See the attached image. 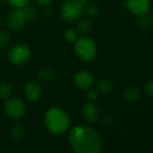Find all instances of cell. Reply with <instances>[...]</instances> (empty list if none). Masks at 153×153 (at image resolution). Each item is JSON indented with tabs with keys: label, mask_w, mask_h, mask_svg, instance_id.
Wrapping results in <instances>:
<instances>
[{
	"label": "cell",
	"mask_w": 153,
	"mask_h": 153,
	"mask_svg": "<svg viewBox=\"0 0 153 153\" xmlns=\"http://www.w3.org/2000/svg\"><path fill=\"white\" fill-rule=\"evenodd\" d=\"M123 97L126 100L130 102H135L139 100L141 97V91L138 86H130L126 88V89L123 92Z\"/></svg>",
	"instance_id": "obj_12"
},
{
	"label": "cell",
	"mask_w": 153,
	"mask_h": 153,
	"mask_svg": "<svg viewBox=\"0 0 153 153\" xmlns=\"http://www.w3.org/2000/svg\"><path fill=\"white\" fill-rule=\"evenodd\" d=\"M5 111L7 116L11 119H20L25 115V103L18 97L7 98L5 103Z\"/></svg>",
	"instance_id": "obj_6"
},
{
	"label": "cell",
	"mask_w": 153,
	"mask_h": 153,
	"mask_svg": "<svg viewBox=\"0 0 153 153\" xmlns=\"http://www.w3.org/2000/svg\"><path fill=\"white\" fill-rule=\"evenodd\" d=\"M78 32L76 30H74L73 28H69L68 30L65 31L64 33V38L68 42H75L76 40H78Z\"/></svg>",
	"instance_id": "obj_19"
},
{
	"label": "cell",
	"mask_w": 153,
	"mask_h": 153,
	"mask_svg": "<svg viewBox=\"0 0 153 153\" xmlns=\"http://www.w3.org/2000/svg\"><path fill=\"white\" fill-rule=\"evenodd\" d=\"M81 113L85 120L88 123H95L96 121H97L100 114L98 107L92 102L85 103L82 106Z\"/></svg>",
	"instance_id": "obj_11"
},
{
	"label": "cell",
	"mask_w": 153,
	"mask_h": 153,
	"mask_svg": "<svg viewBox=\"0 0 153 153\" xmlns=\"http://www.w3.org/2000/svg\"><path fill=\"white\" fill-rule=\"evenodd\" d=\"M8 60L16 66L25 64L31 57V49L25 43H17L8 51Z\"/></svg>",
	"instance_id": "obj_5"
},
{
	"label": "cell",
	"mask_w": 153,
	"mask_h": 153,
	"mask_svg": "<svg viewBox=\"0 0 153 153\" xmlns=\"http://www.w3.org/2000/svg\"><path fill=\"white\" fill-rule=\"evenodd\" d=\"M24 93L28 101L35 103L41 98L42 90L40 83H38L37 81H29L25 87Z\"/></svg>",
	"instance_id": "obj_9"
},
{
	"label": "cell",
	"mask_w": 153,
	"mask_h": 153,
	"mask_svg": "<svg viewBox=\"0 0 153 153\" xmlns=\"http://www.w3.org/2000/svg\"><path fill=\"white\" fill-rule=\"evenodd\" d=\"M74 83L80 89L88 90L95 84V76L88 70H80L75 75Z\"/></svg>",
	"instance_id": "obj_8"
},
{
	"label": "cell",
	"mask_w": 153,
	"mask_h": 153,
	"mask_svg": "<svg viewBox=\"0 0 153 153\" xmlns=\"http://www.w3.org/2000/svg\"><path fill=\"white\" fill-rule=\"evenodd\" d=\"M44 123L51 133L61 135L68 129L70 121L68 114L64 110L53 107L46 112Z\"/></svg>",
	"instance_id": "obj_2"
},
{
	"label": "cell",
	"mask_w": 153,
	"mask_h": 153,
	"mask_svg": "<svg viewBox=\"0 0 153 153\" xmlns=\"http://www.w3.org/2000/svg\"><path fill=\"white\" fill-rule=\"evenodd\" d=\"M79 1L81 2L84 6H86V5L88 4V0H79Z\"/></svg>",
	"instance_id": "obj_28"
},
{
	"label": "cell",
	"mask_w": 153,
	"mask_h": 153,
	"mask_svg": "<svg viewBox=\"0 0 153 153\" xmlns=\"http://www.w3.org/2000/svg\"><path fill=\"white\" fill-rule=\"evenodd\" d=\"M127 7L134 15H144L149 10L150 0H127Z\"/></svg>",
	"instance_id": "obj_10"
},
{
	"label": "cell",
	"mask_w": 153,
	"mask_h": 153,
	"mask_svg": "<svg viewBox=\"0 0 153 153\" xmlns=\"http://www.w3.org/2000/svg\"><path fill=\"white\" fill-rule=\"evenodd\" d=\"M26 21L23 8H15L7 16V25L10 30L18 31L25 25Z\"/></svg>",
	"instance_id": "obj_7"
},
{
	"label": "cell",
	"mask_w": 153,
	"mask_h": 153,
	"mask_svg": "<svg viewBox=\"0 0 153 153\" xmlns=\"http://www.w3.org/2000/svg\"><path fill=\"white\" fill-rule=\"evenodd\" d=\"M38 5L40 6H48L51 3H52L53 0H35Z\"/></svg>",
	"instance_id": "obj_27"
},
{
	"label": "cell",
	"mask_w": 153,
	"mask_h": 153,
	"mask_svg": "<svg viewBox=\"0 0 153 153\" xmlns=\"http://www.w3.org/2000/svg\"><path fill=\"white\" fill-rule=\"evenodd\" d=\"M84 13L88 17H96L100 13V8L96 4H90L86 7H84Z\"/></svg>",
	"instance_id": "obj_17"
},
{
	"label": "cell",
	"mask_w": 153,
	"mask_h": 153,
	"mask_svg": "<svg viewBox=\"0 0 153 153\" xmlns=\"http://www.w3.org/2000/svg\"><path fill=\"white\" fill-rule=\"evenodd\" d=\"M55 76V72L52 68H42V69L39 70L38 72V79L41 82H50L53 79Z\"/></svg>",
	"instance_id": "obj_14"
},
{
	"label": "cell",
	"mask_w": 153,
	"mask_h": 153,
	"mask_svg": "<svg viewBox=\"0 0 153 153\" xmlns=\"http://www.w3.org/2000/svg\"><path fill=\"white\" fill-rule=\"evenodd\" d=\"M97 89L98 93L103 94V95H108L110 94L113 89H114V84L111 80L109 79H101L97 85Z\"/></svg>",
	"instance_id": "obj_15"
},
{
	"label": "cell",
	"mask_w": 153,
	"mask_h": 153,
	"mask_svg": "<svg viewBox=\"0 0 153 153\" xmlns=\"http://www.w3.org/2000/svg\"><path fill=\"white\" fill-rule=\"evenodd\" d=\"M84 7L79 0H67L60 7V16L66 22L75 21L84 13Z\"/></svg>",
	"instance_id": "obj_4"
},
{
	"label": "cell",
	"mask_w": 153,
	"mask_h": 153,
	"mask_svg": "<svg viewBox=\"0 0 153 153\" xmlns=\"http://www.w3.org/2000/svg\"><path fill=\"white\" fill-rule=\"evenodd\" d=\"M10 41V34L5 30H0V48H3L7 45Z\"/></svg>",
	"instance_id": "obj_21"
},
{
	"label": "cell",
	"mask_w": 153,
	"mask_h": 153,
	"mask_svg": "<svg viewBox=\"0 0 153 153\" xmlns=\"http://www.w3.org/2000/svg\"><path fill=\"white\" fill-rule=\"evenodd\" d=\"M151 21H152V23H153V14L151 15Z\"/></svg>",
	"instance_id": "obj_30"
},
{
	"label": "cell",
	"mask_w": 153,
	"mask_h": 153,
	"mask_svg": "<svg viewBox=\"0 0 153 153\" xmlns=\"http://www.w3.org/2000/svg\"><path fill=\"white\" fill-rule=\"evenodd\" d=\"M23 10L25 12V17H26L27 21H32L36 16V12H35L34 8L32 7H27L26 6L25 7L23 8Z\"/></svg>",
	"instance_id": "obj_23"
},
{
	"label": "cell",
	"mask_w": 153,
	"mask_h": 153,
	"mask_svg": "<svg viewBox=\"0 0 153 153\" xmlns=\"http://www.w3.org/2000/svg\"><path fill=\"white\" fill-rule=\"evenodd\" d=\"M13 88L9 82L4 81L0 83V97L2 98H9L12 95Z\"/></svg>",
	"instance_id": "obj_16"
},
{
	"label": "cell",
	"mask_w": 153,
	"mask_h": 153,
	"mask_svg": "<svg viewBox=\"0 0 153 153\" xmlns=\"http://www.w3.org/2000/svg\"><path fill=\"white\" fill-rule=\"evenodd\" d=\"M101 124L105 127H111L114 124V120L109 116H104L101 119Z\"/></svg>",
	"instance_id": "obj_26"
},
{
	"label": "cell",
	"mask_w": 153,
	"mask_h": 153,
	"mask_svg": "<svg viewBox=\"0 0 153 153\" xmlns=\"http://www.w3.org/2000/svg\"><path fill=\"white\" fill-rule=\"evenodd\" d=\"M138 20H137V23L140 26H142V27H148L150 25V24L152 23L151 21V16H149L147 14H144V15H140V16H138Z\"/></svg>",
	"instance_id": "obj_20"
},
{
	"label": "cell",
	"mask_w": 153,
	"mask_h": 153,
	"mask_svg": "<svg viewBox=\"0 0 153 153\" xmlns=\"http://www.w3.org/2000/svg\"><path fill=\"white\" fill-rule=\"evenodd\" d=\"M97 44L90 37L82 36L75 42V52L83 61H92L97 56Z\"/></svg>",
	"instance_id": "obj_3"
},
{
	"label": "cell",
	"mask_w": 153,
	"mask_h": 153,
	"mask_svg": "<svg viewBox=\"0 0 153 153\" xmlns=\"http://www.w3.org/2000/svg\"><path fill=\"white\" fill-rule=\"evenodd\" d=\"M2 1H4V0H0V2H2Z\"/></svg>",
	"instance_id": "obj_31"
},
{
	"label": "cell",
	"mask_w": 153,
	"mask_h": 153,
	"mask_svg": "<svg viewBox=\"0 0 153 153\" xmlns=\"http://www.w3.org/2000/svg\"><path fill=\"white\" fill-rule=\"evenodd\" d=\"M92 22L88 18H83L76 24V32L79 34L86 35L92 30Z\"/></svg>",
	"instance_id": "obj_13"
},
{
	"label": "cell",
	"mask_w": 153,
	"mask_h": 153,
	"mask_svg": "<svg viewBox=\"0 0 153 153\" xmlns=\"http://www.w3.org/2000/svg\"><path fill=\"white\" fill-rule=\"evenodd\" d=\"M25 134V128L22 124L17 123L15 124L12 129H11V136L15 139V140H19L21 139Z\"/></svg>",
	"instance_id": "obj_18"
},
{
	"label": "cell",
	"mask_w": 153,
	"mask_h": 153,
	"mask_svg": "<svg viewBox=\"0 0 153 153\" xmlns=\"http://www.w3.org/2000/svg\"><path fill=\"white\" fill-rule=\"evenodd\" d=\"M145 92L147 96L153 98V79L148 80L145 84Z\"/></svg>",
	"instance_id": "obj_24"
},
{
	"label": "cell",
	"mask_w": 153,
	"mask_h": 153,
	"mask_svg": "<svg viewBox=\"0 0 153 153\" xmlns=\"http://www.w3.org/2000/svg\"><path fill=\"white\" fill-rule=\"evenodd\" d=\"M99 97V93L97 90H95V89H88V93H87V97L89 101L93 102V101H96Z\"/></svg>",
	"instance_id": "obj_25"
},
{
	"label": "cell",
	"mask_w": 153,
	"mask_h": 153,
	"mask_svg": "<svg viewBox=\"0 0 153 153\" xmlns=\"http://www.w3.org/2000/svg\"><path fill=\"white\" fill-rule=\"evenodd\" d=\"M68 140L76 153H99L102 149L99 134L86 125L74 127L69 132Z\"/></svg>",
	"instance_id": "obj_1"
},
{
	"label": "cell",
	"mask_w": 153,
	"mask_h": 153,
	"mask_svg": "<svg viewBox=\"0 0 153 153\" xmlns=\"http://www.w3.org/2000/svg\"><path fill=\"white\" fill-rule=\"evenodd\" d=\"M30 0H7V2L14 8H24L29 4Z\"/></svg>",
	"instance_id": "obj_22"
},
{
	"label": "cell",
	"mask_w": 153,
	"mask_h": 153,
	"mask_svg": "<svg viewBox=\"0 0 153 153\" xmlns=\"http://www.w3.org/2000/svg\"><path fill=\"white\" fill-rule=\"evenodd\" d=\"M3 25V21H2V19L1 18H0V26H1Z\"/></svg>",
	"instance_id": "obj_29"
}]
</instances>
